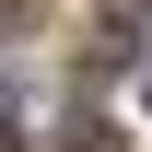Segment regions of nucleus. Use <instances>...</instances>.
<instances>
[{"mask_svg": "<svg viewBox=\"0 0 152 152\" xmlns=\"http://www.w3.org/2000/svg\"><path fill=\"white\" fill-rule=\"evenodd\" d=\"M58 152H117V129H94V117H70V129H58Z\"/></svg>", "mask_w": 152, "mask_h": 152, "instance_id": "f257e3e1", "label": "nucleus"}, {"mask_svg": "<svg viewBox=\"0 0 152 152\" xmlns=\"http://www.w3.org/2000/svg\"><path fill=\"white\" fill-rule=\"evenodd\" d=\"M152 12V0H105V47H129V23Z\"/></svg>", "mask_w": 152, "mask_h": 152, "instance_id": "f03ea898", "label": "nucleus"}, {"mask_svg": "<svg viewBox=\"0 0 152 152\" xmlns=\"http://www.w3.org/2000/svg\"><path fill=\"white\" fill-rule=\"evenodd\" d=\"M140 94H152V70H140Z\"/></svg>", "mask_w": 152, "mask_h": 152, "instance_id": "7ed1b4c3", "label": "nucleus"}]
</instances>
